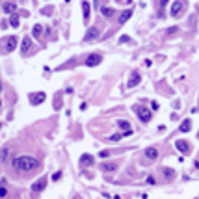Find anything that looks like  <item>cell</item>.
Wrapping results in <instances>:
<instances>
[{
    "label": "cell",
    "mask_w": 199,
    "mask_h": 199,
    "mask_svg": "<svg viewBox=\"0 0 199 199\" xmlns=\"http://www.w3.org/2000/svg\"><path fill=\"white\" fill-rule=\"evenodd\" d=\"M45 186H47V179L43 177V179H39L37 182H34L32 190H34V192H41V190H45Z\"/></svg>",
    "instance_id": "obj_8"
},
{
    "label": "cell",
    "mask_w": 199,
    "mask_h": 199,
    "mask_svg": "<svg viewBox=\"0 0 199 199\" xmlns=\"http://www.w3.org/2000/svg\"><path fill=\"white\" fill-rule=\"evenodd\" d=\"M136 115H138V117L142 119L143 123H149V121H151V115H153V114H151V110H147V108L138 106V108H136Z\"/></svg>",
    "instance_id": "obj_2"
},
{
    "label": "cell",
    "mask_w": 199,
    "mask_h": 199,
    "mask_svg": "<svg viewBox=\"0 0 199 199\" xmlns=\"http://www.w3.org/2000/svg\"><path fill=\"white\" fill-rule=\"evenodd\" d=\"M82 11H84V22L89 21V4L88 2H82Z\"/></svg>",
    "instance_id": "obj_15"
},
{
    "label": "cell",
    "mask_w": 199,
    "mask_h": 199,
    "mask_svg": "<svg viewBox=\"0 0 199 199\" xmlns=\"http://www.w3.org/2000/svg\"><path fill=\"white\" fill-rule=\"evenodd\" d=\"M121 43H128V41H130V37H127V36H123V37H121V39H119Z\"/></svg>",
    "instance_id": "obj_28"
},
{
    "label": "cell",
    "mask_w": 199,
    "mask_h": 199,
    "mask_svg": "<svg viewBox=\"0 0 199 199\" xmlns=\"http://www.w3.org/2000/svg\"><path fill=\"white\" fill-rule=\"evenodd\" d=\"M11 164H13V167L17 171H32L36 167H39V160H36L32 157H15Z\"/></svg>",
    "instance_id": "obj_1"
},
{
    "label": "cell",
    "mask_w": 199,
    "mask_h": 199,
    "mask_svg": "<svg viewBox=\"0 0 199 199\" xmlns=\"http://www.w3.org/2000/svg\"><path fill=\"white\" fill-rule=\"evenodd\" d=\"M15 47H17V37L15 36H9L4 43V49H6V52H11V50H15Z\"/></svg>",
    "instance_id": "obj_5"
},
{
    "label": "cell",
    "mask_w": 199,
    "mask_h": 199,
    "mask_svg": "<svg viewBox=\"0 0 199 199\" xmlns=\"http://www.w3.org/2000/svg\"><path fill=\"white\" fill-rule=\"evenodd\" d=\"M196 167H197V169H199V160H197V162H196Z\"/></svg>",
    "instance_id": "obj_31"
},
{
    "label": "cell",
    "mask_w": 199,
    "mask_h": 199,
    "mask_svg": "<svg viewBox=\"0 0 199 199\" xmlns=\"http://www.w3.org/2000/svg\"><path fill=\"white\" fill-rule=\"evenodd\" d=\"M177 32H179L177 28H169V30H167V36H169V34H177Z\"/></svg>",
    "instance_id": "obj_29"
},
{
    "label": "cell",
    "mask_w": 199,
    "mask_h": 199,
    "mask_svg": "<svg viewBox=\"0 0 199 199\" xmlns=\"http://www.w3.org/2000/svg\"><path fill=\"white\" fill-rule=\"evenodd\" d=\"M103 15L104 17H112V15H114V9H112V7H103Z\"/></svg>",
    "instance_id": "obj_19"
},
{
    "label": "cell",
    "mask_w": 199,
    "mask_h": 199,
    "mask_svg": "<svg viewBox=\"0 0 199 199\" xmlns=\"http://www.w3.org/2000/svg\"><path fill=\"white\" fill-rule=\"evenodd\" d=\"M32 32H34V36H36V37H39V36H41V32H43V28H41L39 24H36V26H34V30H32Z\"/></svg>",
    "instance_id": "obj_20"
},
{
    "label": "cell",
    "mask_w": 199,
    "mask_h": 199,
    "mask_svg": "<svg viewBox=\"0 0 199 199\" xmlns=\"http://www.w3.org/2000/svg\"><path fill=\"white\" fill-rule=\"evenodd\" d=\"M9 24L13 26V28H17V26H19V17H17V15H13V17H11V22H9Z\"/></svg>",
    "instance_id": "obj_21"
},
{
    "label": "cell",
    "mask_w": 199,
    "mask_h": 199,
    "mask_svg": "<svg viewBox=\"0 0 199 199\" xmlns=\"http://www.w3.org/2000/svg\"><path fill=\"white\" fill-rule=\"evenodd\" d=\"M97 36H99V28H89L86 37H84V41H91V39H95Z\"/></svg>",
    "instance_id": "obj_11"
},
{
    "label": "cell",
    "mask_w": 199,
    "mask_h": 199,
    "mask_svg": "<svg viewBox=\"0 0 199 199\" xmlns=\"http://www.w3.org/2000/svg\"><path fill=\"white\" fill-rule=\"evenodd\" d=\"M0 89H2V84H0Z\"/></svg>",
    "instance_id": "obj_32"
},
{
    "label": "cell",
    "mask_w": 199,
    "mask_h": 199,
    "mask_svg": "<svg viewBox=\"0 0 199 199\" xmlns=\"http://www.w3.org/2000/svg\"><path fill=\"white\" fill-rule=\"evenodd\" d=\"M2 9H4V13H15L17 6H15L13 2H7V4H4V6H2Z\"/></svg>",
    "instance_id": "obj_13"
},
{
    "label": "cell",
    "mask_w": 199,
    "mask_h": 199,
    "mask_svg": "<svg viewBox=\"0 0 199 199\" xmlns=\"http://www.w3.org/2000/svg\"><path fill=\"white\" fill-rule=\"evenodd\" d=\"M164 175H166L167 179H171V177H173L175 173H173V169H167V167H166V169H164Z\"/></svg>",
    "instance_id": "obj_24"
},
{
    "label": "cell",
    "mask_w": 199,
    "mask_h": 199,
    "mask_svg": "<svg viewBox=\"0 0 199 199\" xmlns=\"http://www.w3.org/2000/svg\"><path fill=\"white\" fill-rule=\"evenodd\" d=\"M132 17V9H128V11H123L121 13V17H119V24H125V22L128 21V19Z\"/></svg>",
    "instance_id": "obj_14"
},
{
    "label": "cell",
    "mask_w": 199,
    "mask_h": 199,
    "mask_svg": "<svg viewBox=\"0 0 199 199\" xmlns=\"http://www.w3.org/2000/svg\"><path fill=\"white\" fill-rule=\"evenodd\" d=\"M177 149L181 151V153H188L190 151V145L186 142H177Z\"/></svg>",
    "instance_id": "obj_16"
},
{
    "label": "cell",
    "mask_w": 199,
    "mask_h": 199,
    "mask_svg": "<svg viewBox=\"0 0 199 199\" xmlns=\"http://www.w3.org/2000/svg\"><path fill=\"white\" fill-rule=\"evenodd\" d=\"M117 127H119V128H123L125 132H130V123H128V121H123V119L117 121Z\"/></svg>",
    "instance_id": "obj_17"
},
{
    "label": "cell",
    "mask_w": 199,
    "mask_h": 199,
    "mask_svg": "<svg viewBox=\"0 0 199 199\" xmlns=\"http://www.w3.org/2000/svg\"><path fill=\"white\" fill-rule=\"evenodd\" d=\"M145 157L149 158V160H157L158 158V151L154 149V147H147V149H145Z\"/></svg>",
    "instance_id": "obj_10"
},
{
    "label": "cell",
    "mask_w": 199,
    "mask_h": 199,
    "mask_svg": "<svg viewBox=\"0 0 199 199\" xmlns=\"http://www.w3.org/2000/svg\"><path fill=\"white\" fill-rule=\"evenodd\" d=\"M45 99H47V95H45L43 91H39V93H32V95H30V103H32V104H41Z\"/></svg>",
    "instance_id": "obj_6"
},
{
    "label": "cell",
    "mask_w": 199,
    "mask_h": 199,
    "mask_svg": "<svg viewBox=\"0 0 199 199\" xmlns=\"http://www.w3.org/2000/svg\"><path fill=\"white\" fill-rule=\"evenodd\" d=\"M190 125H192V123H190V121H184V123L181 125V130H182V132H190V128H192V127H190Z\"/></svg>",
    "instance_id": "obj_18"
},
{
    "label": "cell",
    "mask_w": 199,
    "mask_h": 199,
    "mask_svg": "<svg viewBox=\"0 0 199 199\" xmlns=\"http://www.w3.org/2000/svg\"><path fill=\"white\" fill-rule=\"evenodd\" d=\"M101 61H103V56H101V54H89V56L86 58V65H88V67H95Z\"/></svg>",
    "instance_id": "obj_3"
},
{
    "label": "cell",
    "mask_w": 199,
    "mask_h": 199,
    "mask_svg": "<svg viewBox=\"0 0 199 199\" xmlns=\"http://www.w3.org/2000/svg\"><path fill=\"white\" fill-rule=\"evenodd\" d=\"M147 184H151V186H154V184H157V181H154V177H147Z\"/></svg>",
    "instance_id": "obj_27"
},
{
    "label": "cell",
    "mask_w": 199,
    "mask_h": 199,
    "mask_svg": "<svg viewBox=\"0 0 199 199\" xmlns=\"http://www.w3.org/2000/svg\"><path fill=\"white\" fill-rule=\"evenodd\" d=\"M6 157H7V149H4V151H2V157H0V158L6 160Z\"/></svg>",
    "instance_id": "obj_30"
},
{
    "label": "cell",
    "mask_w": 199,
    "mask_h": 199,
    "mask_svg": "<svg viewBox=\"0 0 199 199\" xmlns=\"http://www.w3.org/2000/svg\"><path fill=\"white\" fill-rule=\"evenodd\" d=\"M140 80H142V76H140V73L138 71H134L132 73V76H130V80H128V88H134V86H138L140 84Z\"/></svg>",
    "instance_id": "obj_7"
},
{
    "label": "cell",
    "mask_w": 199,
    "mask_h": 199,
    "mask_svg": "<svg viewBox=\"0 0 199 199\" xmlns=\"http://www.w3.org/2000/svg\"><path fill=\"white\" fill-rule=\"evenodd\" d=\"M115 167H117L115 164H104V166H103V169H106V171H114Z\"/></svg>",
    "instance_id": "obj_22"
},
{
    "label": "cell",
    "mask_w": 199,
    "mask_h": 199,
    "mask_svg": "<svg viewBox=\"0 0 199 199\" xmlns=\"http://www.w3.org/2000/svg\"><path fill=\"white\" fill-rule=\"evenodd\" d=\"M6 196H7V190H6V186L2 184L0 186V197H6Z\"/></svg>",
    "instance_id": "obj_26"
},
{
    "label": "cell",
    "mask_w": 199,
    "mask_h": 199,
    "mask_svg": "<svg viewBox=\"0 0 199 199\" xmlns=\"http://www.w3.org/2000/svg\"><path fill=\"white\" fill-rule=\"evenodd\" d=\"M121 136H123V134H114V136H110V140H108V142H119Z\"/></svg>",
    "instance_id": "obj_25"
},
{
    "label": "cell",
    "mask_w": 199,
    "mask_h": 199,
    "mask_svg": "<svg viewBox=\"0 0 199 199\" xmlns=\"http://www.w3.org/2000/svg\"><path fill=\"white\" fill-rule=\"evenodd\" d=\"M93 162H95V158L91 154H82L80 157V166H91Z\"/></svg>",
    "instance_id": "obj_9"
},
{
    "label": "cell",
    "mask_w": 199,
    "mask_h": 199,
    "mask_svg": "<svg viewBox=\"0 0 199 199\" xmlns=\"http://www.w3.org/2000/svg\"><path fill=\"white\" fill-rule=\"evenodd\" d=\"M167 2H169V0H158V7H160V11H162L164 7L167 6Z\"/></svg>",
    "instance_id": "obj_23"
},
{
    "label": "cell",
    "mask_w": 199,
    "mask_h": 199,
    "mask_svg": "<svg viewBox=\"0 0 199 199\" xmlns=\"http://www.w3.org/2000/svg\"><path fill=\"white\" fill-rule=\"evenodd\" d=\"M186 6V0H177V2H173V6H171V15L173 17H179V13L182 11V7Z\"/></svg>",
    "instance_id": "obj_4"
},
{
    "label": "cell",
    "mask_w": 199,
    "mask_h": 199,
    "mask_svg": "<svg viewBox=\"0 0 199 199\" xmlns=\"http://www.w3.org/2000/svg\"><path fill=\"white\" fill-rule=\"evenodd\" d=\"M30 47H32V39H30V37H24L22 43H21V50H22V52H28Z\"/></svg>",
    "instance_id": "obj_12"
}]
</instances>
